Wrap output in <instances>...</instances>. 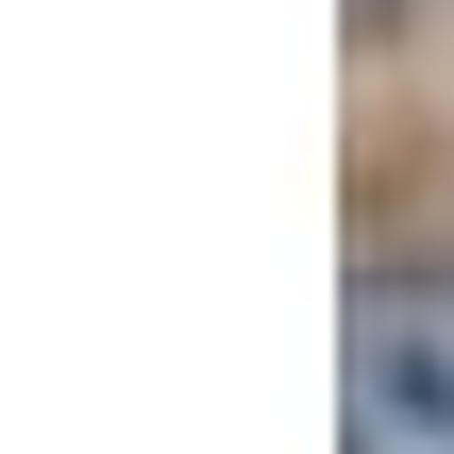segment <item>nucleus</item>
Returning <instances> with one entry per match:
<instances>
[{"label": "nucleus", "mask_w": 454, "mask_h": 454, "mask_svg": "<svg viewBox=\"0 0 454 454\" xmlns=\"http://www.w3.org/2000/svg\"><path fill=\"white\" fill-rule=\"evenodd\" d=\"M337 454H454V253H387L337 303Z\"/></svg>", "instance_id": "f257e3e1"}]
</instances>
